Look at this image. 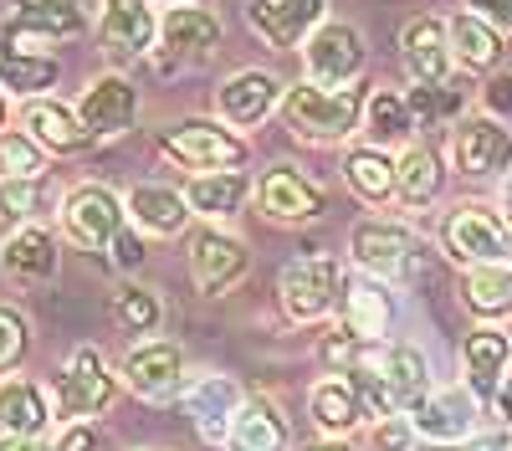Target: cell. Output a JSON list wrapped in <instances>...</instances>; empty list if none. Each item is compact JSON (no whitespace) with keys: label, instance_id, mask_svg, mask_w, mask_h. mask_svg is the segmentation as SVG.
<instances>
[{"label":"cell","instance_id":"cell-1","mask_svg":"<svg viewBox=\"0 0 512 451\" xmlns=\"http://www.w3.org/2000/svg\"><path fill=\"white\" fill-rule=\"evenodd\" d=\"M364 103L369 88L349 82V88H318V82H297L282 93V123L292 139L303 144H344L359 123H364Z\"/></svg>","mask_w":512,"mask_h":451},{"label":"cell","instance_id":"cell-2","mask_svg":"<svg viewBox=\"0 0 512 451\" xmlns=\"http://www.w3.org/2000/svg\"><path fill=\"white\" fill-rule=\"evenodd\" d=\"M344 293H349V272L328 252L292 257L277 277V303H282L287 323H297V328L323 323L333 308H344Z\"/></svg>","mask_w":512,"mask_h":451},{"label":"cell","instance_id":"cell-3","mask_svg":"<svg viewBox=\"0 0 512 451\" xmlns=\"http://www.w3.org/2000/svg\"><path fill=\"white\" fill-rule=\"evenodd\" d=\"M349 252H354L359 272L379 277V282H415V277H425V262H431L425 241L400 221H359L349 231Z\"/></svg>","mask_w":512,"mask_h":451},{"label":"cell","instance_id":"cell-4","mask_svg":"<svg viewBox=\"0 0 512 451\" xmlns=\"http://www.w3.org/2000/svg\"><path fill=\"white\" fill-rule=\"evenodd\" d=\"M159 154L175 159L180 170L210 175V170H241L246 164V139L221 118H180L159 134Z\"/></svg>","mask_w":512,"mask_h":451},{"label":"cell","instance_id":"cell-5","mask_svg":"<svg viewBox=\"0 0 512 451\" xmlns=\"http://www.w3.org/2000/svg\"><path fill=\"white\" fill-rule=\"evenodd\" d=\"M441 252L456 267L512 262V221L497 216L492 205L466 200V205H456V211H446V221H441Z\"/></svg>","mask_w":512,"mask_h":451},{"label":"cell","instance_id":"cell-6","mask_svg":"<svg viewBox=\"0 0 512 451\" xmlns=\"http://www.w3.org/2000/svg\"><path fill=\"white\" fill-rule=\"evenodd\" d=\"M118 385L123 380H118V369H108L103 349H93V344L72 349L67 369H62L57 385H52L57 421H93V416H103V410L118 400Z\"/></svg>","mask_w":512,"mask_h":451},{"label":"cell","instance_id":"cell-7","mask_svg":"<svg viewBox=\"0 0 512 451\" xmlns=\"http://www.w3.org/2000/svg\"><path fill=\"white\" fill-rule=\"evenodd\" d=\"M88 31L72 0H16V11L0 21V52H47Z\"/></svg>","mask_w":512,"mask_h":451},{"label":"cell","instance_id":"cell-8","mask_svg":"<svg viewBox=\"0 0 512 451\" xmlns=\"http://www.w3.org/2000/svg\"><path fill=\"white\" fill-rule=\"evenodd\" d=\"M123 226H128V211L108 185L88 180V185H72L62 195V231H67L72 246H82V252H108Z\"/></svg>","mask_w":512,"mask_h":451},{"label":"cell","instance_id":"cell-9","mask_svg":"<svg viewBox=\"0 0 512 451\" xmlns=\"http://www.w3.org/2000/svg\"><path fill=\"white\" fill-rule=\"evenodd\" d=\"M364 36L349 21H323L308 41H303V62H308V82L318 88H349L364 72Z\"/></svg>","mask_w":512,"mask_h":451},{"label":"cell","instance_id":"cell-10","mask_svg":"<svg viewBox=\"0 0 512 451\" xmlns=\"http://www.w3.org/2000/svg\"><path fill=\"white\" fill-rule=\"evenodd\" d=\"M118 380L144 400H175L185 390V354L169 339H139V344H128Z\"/></svg>","mask_w":512,"mask_h":451},{"label":"cell","instance_id":"cell-11","mask_svg":"<svg viewBox=\"0 0 512 451\" xmlns=\"http://www.w3.org/2000/svg\"><path fill=\"white\" fill-rule=\"evenodd\" d=\"M256 205H262V216L277 221V226H308V221H318L328 211V195L303 170L272 164V170L256 180Z\"/></svg>","mask_w":512,"mask_h":451},{"label":"cell","instance_id":"cell-12","mask_svg":"<svg viewBox=\"0 0 512 451\" xmlns=\"http://www.w3.org/2000/svg\"><path fill=\"white\" fill-rule=\"evenodd\" d=\"M282 82H277V72H267V67H241V72H231L221 88H216V113H221V123H231V129L241 134V129H256V123H267L277 108H282Z\"/></svg>","mask_w":512,"mask_h":451},{"label":"cell","instance_id":"cell-13","mask_svg":"<svg viewBox=\"0 0 512 451\" xmlns=\"http://www.w3.org/2000/svg\"><path fill=\"white\" fill-rule=\"evenodd\" d=\"M451 159L461 175L472 180H492L512 164V129L492 113H477V118H461L456 134H451Z\"/></svg>","mask_w":512,"mask_h":451},{"label":"cell","instance_id":"cell-14","mask_svg":"<svg viewBox=\"0 0 512 451\" xmlns=\"http://www.w3.org/2000/svg\"><path fill=\"white\" fill-rule=\"evenodd\" d=\"M98 41H103V52H108L118 67L149 57V52L159 47V16H154V0H103Z\"/></svg>","mask_w":512,"mask_h":451},{"label":"cell","instance_id":"cell-15","mask_svg":"<svg viewBox=\"0 0 512 451\" xmlns=\"http://www.w3.org/2000/svg\"><path fill=\"white\" fill-rule=\"evenodd\" d=\"M477 410L482 400L472 390H431L415 410H405L410 426L420 441H431V446H461V441H472L477 436Z\"/></svg>","mask_w":512,"mask_h":451},{"label":"cell","instance_id":"cell-16","mask_svg":"<svg viewBox=\"0 0 512 451\" xmlns=\"http://www.w3.org/2000/svg\"><path fill=\"white\" fill-rule=\"evenodd\" d=\"M241 400H246V390H241L231 375H216V369H205V375L185 380V390H180V405L190 410L195 431H200L210 446H226Z\"/></svg>","mask_w":512,"mask_h":451},{"label":"cell","instance_id":"cell-17","mask_svg":"<svg viewBox=\"0 0 512 451\" xmlns=\"http://www.w3.org/2000/svg\"><path fill=\"white\" fill-rule=\"evenodd\" d=\"M328 0H246V26L267 41L272 52H292L328 21Z\"/></svg>","mask_w":512,"mask_h":451},{"label":"cell","instance_id":"cell-18","mask_svg":"<svg viewBox=\"0 0 512 451\" xmlns=\"http://www.w3.org/2000/svg\"><path fill=\"white\" fill-rule=\"evenodd\" d=\"M77 118L88 123L93 139H118V134L134 129V118H139V88L123 72H103L82 88Z\"/></svg>","mask_w":512,"mask_h":451},{"label":"cell","instance_id":"cell-19","mask_svg":"<svg viewBox=\"0 0 512 451\" xmlns=\"http://www.w3.org/2000/svg\"><path fill=\"white\" fill-rule=\"evenodd\" d=\"M246 267H251V257H246V246L231 231L205 226V231L190 236V272H195V287L205 298L231 293V287L246 277Z\"/></svg>","mask_w":512,"mask_h":451},{"label":"cell","instance_id":"cell-20","mask_svg":"<svg viewBox=\"0 0 512 451\" xmlns=\"http://www.w3.org/2000/svg\"><path fill=\"white\" fill-rule=\"evenodd\" d=\"M221 47V21L216 11H205V6H169L159 16V72L169 67H180V57H205V52H216Z\"/></svg>","mask_w":512,"mask_h":451},{"label":"cell","instance_id":"cell-21","mask_svg":"<svg viewBox=\"0 0 512 451\" xmlns=\"http://www.w3.org/2000/svg\"><path fill=\"white\" fill-rule=\"evenodd\" d=\"M57 262H62V246L47 226H16L6 241H0V272H6L16 287H47L57 277Z\"/></svg>","mask_w":512,"mask_h":451},{"label":"cell","instance_id":"cell-22","mask_svg":"<svg viewBox=\"0 0 512 451\" xmlns=\"http://www.w3.org/2000/svg\"><path fill=\"white\" fill-rule=\"evenodd\" d=\"M400 62L410 82H446L456 57H451V21L441 16H415L400 31Z\"/></svg>","mask_w":512,"mask_h":451},{"label":"cell","instance_id":"cell-23","mask_svg":"<svg viewBox=\"0 0 512 451\" xmlns=\"http://www.w3.org/2000/svg\"><path fill=\"white\" fill-rule=\"evenodd\" d=\"M21 129L47 149V154H82L88 144H98L88 134V123L77 118V108L57 103V98H31L26 113H21Z\"/></svg>","mask_w":512,"mask_h":451},{"label":"cell","instance_id":"cell-24","mask_svg":"<svg viewBox=\"0 0 512 451\" xmlns=\"http://www.w3.org/2000/svg\"><path fill=\"white\" fill-rule=\"evenodd\" d=\"M507 359H512V334H502V328H492V323L472 328L466 344H461L466 390H472L477 400H497V385L507 375Z\"/></svg>","mask_w":512,"mask_h":451},{"label":"cell","instance_id":"cell-25","mask_svg":"<svg viewBox=\"0 0 512 451\" xmlns=\"http://www.w3.org/2000/svg\"><path fill=\"white\" fill-rule=\"evenodd\" d=\"M123 211L144 236H180L190 226V200L175 185H134L123 195Z\"/></svg>","mask_w":512,"mask_h":451},{"label":"cell","instance_id":"cell-26","mask_svg":"<svg viewBox=\"0 0 512 451\" xmlns=\"http://www.w3.org/2000/svg\"><path fill=\"white\" fill-rule=\"evenodd\" d=\"M364 354L374 359V369L384 375V385H390L395 405L400 410H415L425 395H431V369H425V354L410 349V344H364Z\"/></svg>","mask_w":512,"mask_h":451},{"label":"cell","instance_id":"cell-27","mask_svg":"<svg viewBox=\"0 0 512 451\" xmlns=\"http://www.w3.org/2000/svg\"><path fill=\"white\" fill-rule=\"evenodd\" d=\"M287 416L272 395H246L236 421H231V436H226V451H287Z\"/></svg>","mask_w":512,"mask_h":451},{"label":"cell","instance_id":"cell-28","mask_svg":"<svg viewBox=\"0 0 512 451\" xmlns=\"http://www.w3.org/2000/svg\"><path fill=\"white\" fill-rule=\"evenodd\" d=\"M308 416H313V426L323 436H349V431H359L369 421V410H364V400H359L349 375H328L308 395Z\"/></svg>","mask_w":512,"mask_h":451},{"label":"cell","instance_id":"cell-29","mask_svg":"<svg viewBox=\"0 0 512 451\" xmlns=\"http://www.w3.org/2000/svg\"><path fill=\"white\" fill-rule=\"evenodd\" d=\"M344 180L364 205H390L400 195V159H390V149L359 144L344 154Z\"/></svg>","mask_w":512,"mask_h":451},{"label":"cell","instance_id":"cell-30","mask_svg":"<svg viewBox=\"0 0 512 451\" xmlns=\"http://www.w3.org/2000/svg\"><path fill=\"white\" fill-rule=\"evenodd\" d=\"M52 410L57 405L36 380H21V375L0 380V431L6 436H41L52 426Z\"/></svg>","mask_w":512,"mask_h":451},{"label":"cell","instance_id":"cell-31","mask_svg":"<svg viewBox=\"0 0 512 451\" xmlns=\"http://www.w3.org/2000/svg\"><path fill=\"white\" fill-rule=\"evenodd\" d=\"M384 287H390V282H379V277L349 282V293H344V323H338V328H349V334L364 339V344H379L384 334H390V318H395V303H390Z\"/></svg>","mask_w":512,"mask_h":451},{"label":"cell","instance_id":"cell-32","mask_svg":"<svg viewBox=\"0 0 512 451\" xmlns=\"http://www.w3.org/2000/svg\"><path fill=\"white\" fill-rule=\"evenodd\" d=\"M451 57L461 72H492L502 62V31L482 21L477 11L451 16Z\"/></svg>","mask_w":512,"mask_h":451},{"label":"cell","instance_id":"cell-33","mask_svg":"<svg viewBox=\"0 0 512 451\" xmlns=\"http://www.w3.org/2000/svg\"><path fill=\"white\" fill-rule=\"evenodd\" d=\"M251 195V180L241 170H210V175H195L185 185V200L190 211L205 216V221H231L241 211V200Z\"/></svg>","mask_w":512,"mask_h":451},{"label":"cell","instance_id":"cell-34","mask_svg":"<svg viewBox=\"0 0 512 451\" xmlns=\"http://www.w3.org/2000/svg\"><path fill=\"white\" fill-rule=\"evenodd\" d=\"M364 139L374 144V149H395V144H405L410 134H415V113H410V103H405V93H395V88H369V103H364Z\"/></svg>","mask_w":512,"mask_h":451},{"label":"cell","instance_id":"cell-35","mask_svg":"<svg viewBox=\"0 0 512 451\" xmlns=\"http://www.w3.org/2000/svg\"><path fill=\"white\" fill-rule=\"evenodd\" d=\"M446 190V159L436 144H410L400 154V205H410V211H420V205H431L436 195Z\"/></svg>","mask_w":512,"mask_h":451},{"label":"cell","instance_id":"cell-36","mask_svg":"<svg viewBox=\"0 0 512 451\" xmlns=\"http://www.w3.org/2000/svg\"><path fill=\"white\" fill-rule=\"evenodd\" d=\"M461 303H466V313L482 318V323L507 318V313H512V272H507V262L466 267V272H461Z\"/></svg>","mask_w":512,"mask_h":451},{"label":"cell","instance_id":"cell-37","mask_svg":"<svg viewBox=\"0 0 512 451\" xmlns=\"http://www.w3.org/2000/svg\"><path fill=\"white\" fill-rule=\"evenodd\" d=\"M57 88V57L47 52H0V93L6 98H41Z\"/></svg>","mask_w":512,"mask_h":451},{"label":"cell","instance_id":"cell-38","mask_svg":"<svg viewBox=\"0 0 512 451\" xmlns=\"http://www.w3.org/2000/svg\"><path fill=\"white\" fill-rule=\"evenodd\" d=\"M410 113H415V129H441V123L461 118L466 108V82L461 77H446V82H415L405 93Z\"/></svg>","mask_w":512,"mask_h":451},{"label":"cell","instance_id":"cell-39","mask_svg":"<svg viewBox=\"0 0 512 451\" xmlns=\"http://www.w3.org/2000/svg\"><path fill=\"white\" fill-rule=\"evenodd\" d=\"M113 323L123 328V334H134V339H154V328L164 323V303L154 287H139V282H128L113 293Z\"/></svg>","mask_w":512,"mask_h":451},{"label":"cell","instance_id":"cell-40","mask_svg":"<svg viewBox=\"0 0 512 451\" xmlns=\"http://www.w3.org/2000/svg\"><path fill=\"white\" fill-rule=\"evenodd\" d=\"M62 211V200H57V185L47 175H36V180H0V216L6 221H31L41 211Z\"/></svg>","mask_w":512,"mask_h":451},{"label":"cell","instance_id":"cell-41","mask_svg":"<svg viewBox=\"0 0 512 451\" xmlns=\"http://www.w3.org/2000/svg\"><path fill=\"white\" fill-rule=\"evenodd\" d=\"M47 175V149L26 129H0V180H36Z\"/></svg>","mask_w":512,"mask_h":451},{"label":"cell","instance_id":"cell-42","mask_svg":"<svg viewBox=\"0 0 512 451\" xmlns=\"http://www.w3.org/2000/svg\"><path fill=\"white\" fill-rule=\"evenodd\" d=\"M31 354V323L21 308L0 303V375H16Z\"/></svg>","mask_w":512,"mask_h":451},{"label":"cell","instance_id":"cell-43","mask_svg":"<svg viewBox=\"0 0 512 451\" xmlns=\"http://www.w3.org/2000/svg\"><path fill=\"white\" fill-rule=\"evenodd\" d=\"M108 252H113V267H123V272H134L144 257H149V246H144V231L134 226V221H128L118 236H113V246H108Z\"/></svg>","mask_w":512,"mask_h":451},{"label":"cell","instance_id":"cell-44","mask_svg":"<svg viewBox=\"0 0 512 451\" xmlns=\"http://www.w3.org/2000/svg\"><path fill=\"white\" fill-rule=\"evenodd\" d=\"M374 446H379V451H410V446H415L410 416H384V421H374Z\"/></svg>","mask_w":512,"mask_h":451},{"label":"cell","instance_id":"cell-45","mask_svg":"<svg viewBox=\"0 0 512 451\" xmlns=\"http://www.w3.org/2000/svg\"><path fill=\"white\" fill-rule=\"evenodd\" d=\"M52 451H103V436L93 421H67L62 436L52 441Z\"/></svg>","mask_w":512,"mask_h":451},{"label":"cell","instance_id":"cell-46","mask_svg":"<svg viewBox=\"0 0 512 451\" xmlns=\"http://www.w3.org/2000/svg\"><path fill=\"white\" fill-rule=\"evenodd\" d=\"M482 103H487V113H492V118H507V113H512V72H497V77H487Z\"/></svg>","mask_w":512,"mask_h":451},{"label":"cell","instance_id":"cell-47","mask_svg":"<svg viewBox=\"0 0 512 451\" xmlns=\"http://www.w3.org/2000/svg\"><path fill=\"white\" fill-rule=\"evenodd\" d=\"M466 11H477L497 31H512V0H466Z\"/></svg>","mask_w":512,"mask_h":451},{"label":"cell","instance_id":"cell-48","mask_svg":"<svg viewBox=\"0 0 512 451\" xmlns=\"http://www.w3.org/2000/svg\"><path fill=\"white\" fill-rule=\"evenodd\" d=\"M507 441H512V436L492 431V436H472V441H461V451H507Z\"/></svg>","mask_w":512,"mask_h":451},{"label":"cell","instance_id":"cell-49","mask_svg":"<svg viewBox=\"0 0 512 451\" xmlns=\"http://www.w3.org/2000/svg\"><path fill=\"white\" fill-rule=\"evenodd\" d=\"M0 451H52V446H41V436H6L0 431Z\"/></svg>","mask_w":512,"mask_h":451},{"label":"cell","instance_id":"cell-50","mask_svg":"<svg viewBox=\"0 0 512 451\" xmlns=\"http://www.w3.org/2000/svg\"><path fill=\"white\" fill-rule=\"evenodd\" d=\"M492 405H497V416L512 426V369L502 375V385H497V400H492Z\"/></svg>","mask_w":512,"mask_h":451},{"label":"cell","instance_id":"cell-51","mask_svg":"<svg viewBox=\"0 0 512 451\" xmlns=\"http://www.w3.org/2000/svg\"><path fill=\"white\" fill-rule=\"evenodd\" d=\"M308 451H354V446H349V436H323V441H313Z\"/></svg>","mask_w":512,"mask_h":451},{"label":"cell","instance_id":"cell-52","mask_svg":"<svg viewBox=\"0 0 512 451\" xmlns=\"http://www.w3.org/2000/svg\"><path fill=\"white\" fill-rule=\"evenodd\" d=\"M502 216L512 221V175H507V185H502Z\"/></svg>","mask_w":512,"mask_h":451},{"label":"cell","instance_id":"cell-53","mask_svg":"<svg viewBox=\"0 0 512 451\" xmlns=\"http://www.w3.org/2000/svg\"><path fill=\"white\" fill-rule=\"evenodd\" d=\"M0 129H6V93H0Z\"/></svg>","mask_w":512,"mask_h":451},{"label":"cell","instance_id":"cell-54","mask_svg":"<svg viewBox=\"0 0 512 451\" xmlns=\"http://www.w3.org/2000/svg\"><path fill=\"white\" fill-rule=\"evenodd\" d=\"M164 6H190V0H164Z\"/></svg>","mask_w":512,"mask_h":451},{"label":"cell","instance_id":"cell-55","mask_svg":"<svg viewBox=\"0 0 512 451\" xmlns=\"http://www.w3.org/2000/svg\"><path fill=\"white\" fill-rule=\"evenodd\" d=\"M507 451H512V441H507Z\"/></svg>","mask_w":512,"mask_h":451},{"label":"cell","instance_id":"cell-56","mask_svg":"<svg viewBox=\"0 0 512 451\" xmlns=\"http://www.w3.org/2000/svg\"><path fill=\"white\" fill-rule=\"evenodd\" d=\"M144 451H154V446H144Z\"/></svg>","mask_w":512,"mask_h":451}]
</instances>
